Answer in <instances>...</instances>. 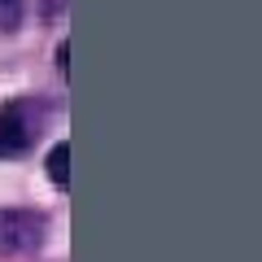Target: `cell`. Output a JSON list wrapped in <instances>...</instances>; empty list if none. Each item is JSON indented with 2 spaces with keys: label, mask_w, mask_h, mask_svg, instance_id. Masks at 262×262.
<instances>
[{
  "label": "cell",
  "mask_w": 262,
  "mask_h": 262,
  "mask_svg": "<svg viewBox=\"0 0 262 262\" xmlns=\"http://www.w3.org/2000/svg\"><path fill=\"white\" fill-rule=\"evenodd\" d=\"M44 214L35 210H0V253H31L44 245Z\"/></svg>",
  "instance_id": "2"
},
{
  "label": "cell",
  "mask_w": 262,
  "mask_h": 262,
  "mask_svg": "<svg viewBox=\"0 0 262 262\" xmlns=\"http://www.w3.org/2000/svg\"><path fill=\"white\" fill-rule=\"evenodd\" d=\"M48 179H53L57 188L70 184V144H57V149L48 153Z\"/></svg>",
  "instance_id": "3"
},
{
  "label": "cell",
  "mask_w": 262,
  "mask_h": 262,
  "mask_svg": "<svg viewBox=\"0 0 262 262\" xmlns=\"http://www.w3.org/2000/svg\"><path fill=\"white\" fill-rule=\"evenodd\" d=\"M48 127V105L35 96H18L0 110V158H18L44 136Z\"/></svg>",
  "instance_id": "1"
},
{
  "label": "cell",
  "mask_w": 262,
  "mask_h": 262,
  "mask_svg": "<svg viewBox=\"0 0 262 262\" xmlns=\"http://www.w3.org/2000/svg\"><path fill=\"white\" fill-rule=\"evenodd\" d=\"M22 13H27V0H0V31H18Z\"/></svg>",
  "instance_id": "4"
}]
</instances>
